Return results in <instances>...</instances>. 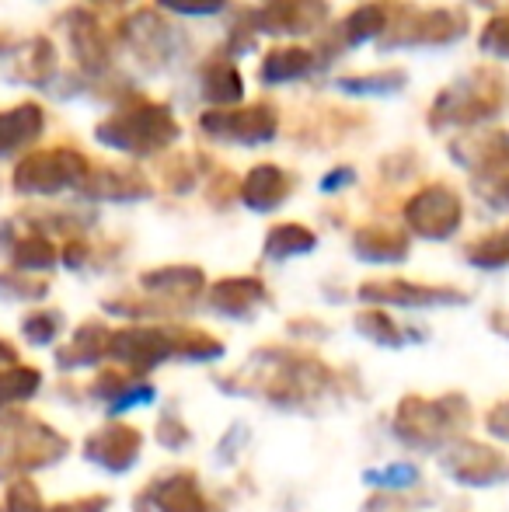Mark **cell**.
Wrapping results in <instances>:
<instances>
[{"instance_id":"f546056e","label":"cell","mask_w":509,"mask_h":512,"mask_svg":"<svg viewBox=\"0 0 509 512\" xmlns=\"http://www.w3.org/2000/svg\"><path fill=\"white\" fill-rule=\"evenodd\" d=\"M157 443L164 446V450H171V453H178V450H185V446H192V429L182 422V411L178 408H168L161 418H157Z\"/></svg>"},{"instance_id":"9c48e42d","label":"cell","mask_w":509,"mask_h":512,"mask_svg":"<svg viewBox=\"0 0 509 512\" xmlns=\"http://www.w3.org/2000/svg\"><path fill=\"white\" fill-rule=\"evenodd\" d=\"M405 220L426 241H447L461 227V199L450 189H426L405 206Z\"/></svg>"},{"instance_id":"ac0fdd59","label":"cell","mask_w":509,"mask_h":512,"mask_svg":"<svg viewBox=\"0 0 509 512\" xmlns=\"http://www.w3.org/2000/svg\"><path fill=\"white\" fill-rule=\"evenodd\" d=\"M175 331V363H217L224 359V342L203 328H182L171 324Z\"/></svg>"},{"instance_id":"7a4b0ae2","label":"cell","mask_w":509,"mask_h":512,"mask_svg":"<svg viewBox=\"0 0 509 512\" xmlns=\"http://www.w3.org/2000/svg\"><path fill=\"white\" fill-rule=\"evenodd\" d=\"M475 422V411L464 394H405L394 405L391 436L412 453H443L454 439H461Z\"/></svg>"},{"instance_id":"603a6c76","label":"cell","mask_w":509,"mask_h":512,"mask_svg":"<svg viewBox=\"0 0 509 512\" xmlns=\"http://www.w3.org/2000/svg\"><path fill=\"white\" fill-rule=\"evenodd\" d=\"M206 126L224 129L231 136H241V140H265L272 133V112L269 108H248V112H231V115H213L206 119Z\"/></svg>"},{"instance_id":"7402d4cb","label":"cell","mask_w":509,"mask_h":512,"mask_svg":"<svg viewBox=\"0 0 509 512\" xmlns=\"http://www.w3.org/2000/svg\"><path fill=\"white\" fill-rule=\"evenodd\" d=\"M286 199V178L276 168H255L245 182V203L258 209V213H269Z\"/></svg>"},{"instance_id":"6da1fadb","label":"cell","mask_w":509,"mask_h":512,"mask_svg":"<svg viewBox=\"0 0 509 512\" xmlns=\"http://www.w3.org/2000/svg\"><path fill=\"white\" fill-rule=\"evenodd\" d=\"M213 384L241 398H262L283 411H318L325 401L342 394V377L300 349H258L231 377H213Z\"/></svg>"},{"instance_id":"e575fe53","label":"cell","mask_w":509,"mask_h":512,"mask_svg":"<svg viewBox=\"0 0 509 512\" xmlns=\"http://www.w3.org/2000/svg\"><path fill=\"white\" fill-rule=\"evenodd\" d=\"M381 25H384V21H381V11H377V7H367V11H360V14H356V18H353V25H349V28H353V35H356V39H363V35H374V32H381Z\"/></svg>"},{"instance_id":"8d00e7d4","label":"cell","mask_w":509,"mask_h":512,"mask_svg":"<svg viewBox=\"0 0 509 512\" xmlns=\"http://www.w3.org/2000/svg\"><path fill=\"white\" fill-rule=\"evenodd\" d=\"M485 46L499 49V53H509V21H496V25L485 32Z\"/></svg>"},{"instance_id":"2e32d148","label":"cell","mask_w":509,"mask_h":512,"mask_svg":"<svg viewBox=\"0 0 509 512\" xmlns=\"http://www.w3.org/2000/svg\"><path fill=\"white\" fill-rule=\"evenodd\" d=\"M356 255L363 262H374V265H398L408 258V237L394 234V230H384V227H367L356 234L353 241Z\"/></svg>"},{"instance_id":"ba28073f","label":"cell","mask_w":509,"mask_h":512,"mask_svg":"<svg viewBox=\"0 0 509 512\" xmlns=\"http://www.w3.org/2000/svg\"><path fill=\"white\" fill-rule=\"evenodd\" d=\"M363 300L370 304H391L405 310H422V307H464L468 293L450 290V286H422L408 283V279H377V283H363L360 290Z\"/></svg>"},{"instance_id":"d6a6232c","label":"cell","mask_w":509,"mask_h":512,"mask_svg":"<svg viewBox=\"0 0 509 512\" xmlns=\"http://www.w3.org/2000/svg\"><path fill=\"white\" fill-rule=\"evenodd\" d=\"M39 297H46V286L42 283L0 276V300H39Z\"/></svg>"},{"instance_id":"d6986e66","label":"cell","mask_w":509,"mask_h":512,"mask_svg":"<svg viewBox=\"0 0 509 512\" xmlns=\"http://www.w3.org/2000/svg\"><path fill=\"white\" fill-rule=\"evenodd\" d=\"M363 485L377 488V492H387V495L415 492V488L422 485V471L412 460H394V464L367 467V471H363Z\"/></svg>"},{"instance_id":"44dd1931","label":"cell","mask_w":509,"mask_h":512,"mask_svg":"<svg viewBox=\"0 0 509 512\" xmlns=\"http://www.w3.org/2000/svg\"><path fill=\"white\" fill-rule=\"evenodd\" d=\"M314 244H318V237H314L307 227H300V223H283V227H272L269 237H265V258L286 262V258H297V255L314 251Z\"/></svg>"},{"instance_id":"e0dca14e","label":"cell","mask_w":509,"mask_h":512,"mask_svg":"<svg viewBox=\"0 0 509 512\" xmlns=\"http://www.w3.org/2000/svg\"><path fill=\"white\" fill-rule=\"evenodd\" d=\"M42 391V370L39 366L14 363L0 370V415L18 405H28Z\"/></svg>"},{"instance_id":"5bb4252c","label":"cell","mask_w":509,"mask_h":512,"mask_svg":"<svg viewBox=\"0 0 509 512\" xmlns=\"http://www.w3.org/2000/svg\"><path fill=\"white\" fill-rule=\"evenodd\" d=\"M109 345H112V328H105L102 321H84L81 328H74L70 342H63L56 349V366L63 373H77V370H95L109 359Z\"/></svg>"},{"instance_id":"ab89813d","label":"cell","mask_w":509,"mask_h":512,"mask_svg":"<svg viewBox=\"0 0 509 512\" xmlns=\"http://www.w3.org/2000/svg\"><path fill=\"white\" fill-rule=\"evenodd\" d=\"M0 512H4V502H0Z\"/></svg>"},{"instance_id":"1f68e13d","label":"cell","mask_w":509,"mask_h":512,"mask_svg":"<svg viewBox=\"0 0 509 512\" xmlns=\"http://www.w3.org/2000/svg\"><path fill=\"white\" fill-rule=\"evenodd\" d=\"M109 509H112V495H105V492L77 495V499L49 506V512H109Z\"/></svg>"},{"instance_id":"8fae6325","label":"cell","mask_w":509,"mask_h":512,"mask_svg":"<svg viewBox=\"0 0 509 512\" xmlns=\"http://www.w3.org/2000/svg\"><path fill=\"white\" fill-rule=\"evenodd\" d=\"M84 178V161L77 154H67V150H53V154H39V157H28L25 164L18 168L14 175V185L21 192H60L67 185L81 182Z\"/></svg>"},{"instance_id":"3957f363","label":"cell","mask_w":509,"mask_h":512,"mask_svg":"<svg viewBox=\"0 0 509 512\" xmlns=\"http://www.w3.org/2000/svg\"><path fill=\"white\" fill-rule=\"evenodd\" d=\"M70 439L39 415L11 408L0 415V485L14 478H32L67 460Z\"/></svg>"},{"instance_id":"f35d334b","label":"cell","mask_w":509,"mask_h":512,"mask_svg":"<svg viewBox=\"0 0 509 512\" xmlns=\"http://www.w3.org/2000/svg\"><path fill=\"white\" fill-rule=\"evenodd\" d=\"M492 328H496L499 335H506V338H509V317H506V321H503V317H496V321H492Z\"/></svg>"},{"instance_id":"d4e9b609","label":"cell","mask_w":509,"mask_h":512,"mask_svg":"<svg viewBox=\"0 0 509 512\" xmlns=\"http://www.w3.org/2000/svg\"><path fill=\"white\" fill-rule=\"evenodd\" d=\"M39 122H42V115H39V108H32V105L0 115V154H7V150H14L18 143H25L28 136H35Z\"/></svg>"},{"instance_id":"83f0119b","label":"cell","mask_w":509,"mask_h":512,"mask_svg":"<svg viewBox=\"0 0 509 512\" xmlns=\"http://www.w3.org/2000/svg\"><path fill=\"white\" fill-rule=\"evenodd\" d=\"M4 512H49V506L32 478H14L4 492Z\"/></svg>"},{"instance_id":"4316f807","label":"cell","mask_w":509,"mask_h":512,"mask_svg":"<svg viewBox=\"0 0 509 512\" xmlns=\"http://www.w3.org/2000/svg\"><path fill=\"white\" fill-rule=\"evenodd\" d=\"M468 262L475 265V269H506L509 265V227L506 230H496V234L482 237V241H475L468 248Z\"/></svg>"},{"instance_id":"836d02e7","label":"cell","mask_w":509,"mask_h":512,"mask_svg":"<svg viewBox=\"0 0 509 512\" xmlns=\"http://www.w3.org/2000/svg\"><path fill=\"white\" fill-rule=\"evenodd\" d=\"M485 432L499 443H509V398L496 401L489 411H485Z\"/></svg>"},{"instance_id":"ffe728a7","label":"cell","mask_w":509,"mask_h":512,"mask_svg":"<svg viewBox=\"0 0 509 512\" xmlns=\"http://www.w3.org/2000/svg\"><path fill=\"white\" fill-rule=\"evenodd\" d=\"M353 328L356 335H363L367 342L381 345V349H401L408 338V331L401 328V324H394L391 314H384V310L370 307V310H360V314L353 317Z\"/></svg>"},{"instance_id":"9a60e30c","label":"cell","mask_w":509,"mask_h":512,"mask_svg":"<svg viewBox=\"0 0 509 512\" xmlns=\"http://www.w3.org/2000/svg\"><path fill=\"white\" fill-rule=\"evenodd\" d=\"M203 272L192 265H171V269H154L147 276H140V286L154 297H161V304L171 307H192L203 293Z\"/></svg>"},{"instance_id":"cb8c5ba5","label":"cell","mask_w":509,"mask_h":512,"mask_svg":"<svg viewBox=\"0 0 509 512\" xmlns=\"http://www.w3.org/2000/svg\"><path fill=\"white\" fill-rule=\"evenodd\" d=\"M63 314L60 310H28L25 317H21V335H25L28 345H35V349H46V345H53L56 338L63 335Z\"/></svg>"},{"instance_id":"74e56055","label":"cell","mask_w":509,"mask_h":512,"mask_svg":"<svg viewBox=\"0 0 509 512\" xmlns=\"http://www.w3.org/2000/svg\"><path fill=\"white\" fill-rule=\"evenodd\" d=\"M14 363H18V349H14L7 338H0V370H4V366H14Z\"/></svg>"},{"instance_id":"f1b7e54d","label":"cell","mask_w":509,"mask_h":512,"mask_svg":"<svg viewBox=\"0 0 509 512\" xmlns=\"http://www.w3.org/2000/svg\"><path fill=\"white\" fill-rule=\"evenodd\" d=\"M311 67V56L304 49H276V53L265 60V70L262 74L269 81H290V77H300L304 70Z\"/></svg>"},{"instance_id":"d590c367","label":"cell","mask_w":509,"mask_h":512,"mask_svg":"<svg viewBox=\"0 0 509 512\" xmlns=\"http://www.w3.org/2000/svg\"><path fill=\"white\" fill-rule=\"evenodd\" d=\"M168 7H175V11H185V14H210L217 11L224 0H164Z\"/></svg>"},{"instance_id":"52a82bcc","label":"cell","mask_w":509,"mask_h":512,"mask_svg":"<svg viewBox=\"0 0 509 512\" xmlns=\"http://www.w3.org/2000/svg\"><path fill=\"white\" fill-rule=\"evenodd\" d=\"M143 446H147V436H143L136 425L112 418V422L98 425L95 432L84 436L81 457L105 474H129L136 464H140Z\"/></svg>"},{"instance_id":"277c9868","label":"cell","mask_w":509,"mask_h":512,"mask_svg":"<svg viewBox=\"0 0 509 512\" xmlns=\"http://www.w3.org/2000/svg\"><path fill=\"white\" fill-rule=\"evenodd\" d=\"M440 471L450 478V485L489 492V488L509 485V453L492 443L461 436L440 453Z\"/></svg>"},{"instance_id":"4dcf8cb0","label":"cell","mask_w":509,"mask_h":512,"mask_svg":"<svg viewBox=\"0 0 509 512\" xmlns=\"http://www.w3.org/2000/svg\"><path fill=\"white\" fill-rule=\"evenodd\" d=\"M206 91H210L213 102H234V98H241L238 74H234L231 67H220L217 74L210 77V84H206Z\"/></svg>"},{"instance_id":"7c38bea8","label":"cell","mask_w":509,"mask_h":512,"mask_svg":"<svg viewBox=\"0 0 509 512\" xmlns=\"http://www.w3.org/2000/svg\"><path fill=\"white\" fill-rule=\"evenodd\" d=\"M175 136V122L161 108H136L123 115L112 129H102L105 143H116L123 150H150L157 143H168Z\"/></svg>"},{"instance_id":"30bf717a","label":"cell","mask_w":509,"mask_h":512,"mask_svg":"<svg viewBox=\"0 0 509 512\" xmlns=\"http://www.w3.org/2000/svg\"><path fill=\"white\" fill-rule=\"evenodd\" d=\"M88 398L98 401L112 418L126 415L133 408H147L154 405L157 391L154 384H147L143 377H133V373L119 370V366H109V370H98L88 384Z\"/></svg>"},{"instance_id":"4fadbf2b","label":"cell","mask_w":509,"mask_h":512,"mask_svg":"<svg viewBox=\"0 0 509 512\" xmlns=\"http://www.w3.org/2000/svg\"><path fill=\"white\" fill-rule=\"evenodd\" d=\"M265 304H269V290L255 276L220 279L210 290V310L217 317H227V321H252Z\"/></svg>"},{"instance_id":"484cf974","label":"cell","mask_w":509,"mask_h":512,"mask_svg":"<svg viewBox=\"0 0 509 512\" xmlns=\"http://www.w3.org/2000/svg\"><path fill=\"white\" fill-rule=\"evenodd\" d=\"M14 269L21 272H39V269H53L60 262V251L46 241V237H21L11 251Z\"/></svg>"},{"instance_id":"5b68a950","label":"cell","mask_w":509,"mask_h":512,"mask_svg":"<svg viewBox=\"0 0 509 512\" xmlns=\"http://www.w3.org/2000/svg\"><path fill=\"white\" fill-rule=\"evenodd\" d=\"M109 359L119 370L143 377L154 373L157 366L175 363V331L161 328V324H126V328L112 331Z\"/></svg>"},{"instance_id":"8992f818","label":"cell","mask_w":509,"mask_h":512,"mask_svg":"<svg viewBox=\"0 0 509 512\" xmlns=\"http://www.w3.org/2000/svg\"><path fill=\"white\" fill-rule=\"evenodd\" d=\"M133 512H220L217 502L206 495L203 478L189 467H175L136 492Z\"/></svg>"}]
</instances>
